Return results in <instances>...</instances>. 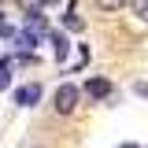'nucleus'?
I'll return each mask as SVG.
<instances>
[{
	"instance_id": "nucleus-1",
	"label": "nucleus",
	"mask_w": 148,
	"mask_h": 148,
	"mask_svg": "<svg viewBox=\"0 0 148 148\" xmlns=\"http://www.w3.org/2000/svg\"><path fill=\"white\" fill-rule=\"evenodd\" d=\"M78 96H82L78 85H71V82L59 85V89H56V111H59V115H71V111L78 108Z\"/></svg>"
},
{
	"instance_id": "nucleus-2",
	"label": "nucleus",
	"mask_w": 148,
	"mask_h": 148,
	"mask_svg": "<svg viewBox=\"0 0 148 148\" xmlns=\"http://www.w3.org/2000/svg\"><path fill=\"white\" fill-rule=\"evenodd\" d=\"M85 92H89L92 100H104V96H111V82L108 78H89L85 82Z\"/></svg>"
},
{
	"instance_id": "nucleus-3",
	"label": "nucleus",
	"mask_w": 148,
	"mask_h": 148,
	"mask_svg": "<svg viewBox=\"0 0 148 148\" xmlns=\"http://www.w3.org/2000/svg\"><path fill=\"white\" fill-rule=\"evenodd\" d=\"M37 100H41V85H22V89H15V104H22V108H30Z\"/></svg>"
},
{
	"instance_id": "nucleus-4",
	"label": "nucleus",
	"mask_w": 148,
	"mask_h": 148,
	"mask_svg": "<svg viewBox=\"0 0 148 148\" xmlns=\"http://www.w3.org/2000/svg\"><path fill=\"white\" fill-rule=\"evenodd\" d=\"M48 37H52V48H56V56L63 59V56H67V48H71V45H67V37L59 34V30H48Z\"/></svg>"
},
{
	"instance_id": "nucleus-5",
	"label": "nucleus",
	"mask_w": 148,
	"mask_h": 148,
	"mask_svg": "<svg viewBox=\"0 0 148 148\" xmlns=\"http://www.w3.org/2000/svg\"><path fill=\"white\" fill-rule=\"evenodd\" d=\"M130 11H133V15L148 26V0H130Z\"/></svg>"
},
{
	"instance_id": "nucleus-6",
	"label": "nucleus",
	"mask_w": 148,
	"mask_h": 148,
	"mask_svg": "<svg viewBox=\"0 0 148 148\" xmlns=\"http://www.w3.org/2000/svg\"><path fill=\"white\" fill-rule=\"evenodd\" d=\"M37 41H41V34H34V30H22L18 34V45L22 48H37Z\"/></svg>"
},
{
	"instance_id": "nucleus-7",
	"label": "nucleus",
	"mask_w": 148,
	"mask_h": 148,
	"mask_svg": "<svg viewBox=\"0 0 148 148\" xmlns=\"http://www.w3.org/2000/svg\"><path fill=\"white\" fill-rule=\"evenodd\" d=\"M122 4H126V0H96V8H100V11H119Z\"/></svg>"
},
{
	"instance_id": "nucleus-8",
	"label": "nucleus",
	"mask_w": 148,
	"mask_h": 148,
	"mask_svg": "<svg viewBox=\"0 0 148 148\" xmlns=\"http://www.w3.org/2000/svg\"><path fill=\"white\" fill-rule=\"evenodd\" d=\"M18 4H22V8H26V11H30V15H41V8H45V4H41V0H18Z\"/></svg>"
},
{
	"instance_id": "nucleus-9",
	"label": "nucleus",
	"mask_w": 148,
	"mask_h": 148,
	"mask_svg": "<svg viewBox=\"0 0 148 148\" xmlns=\"http://www.w3.org/2000/svg\"><path fill=\"white\" fill-rule=\"evenodd\" d=\"M8 82H11V78H8V67L0 63V89H8Z\"/></svg>"
},
{
	"instance_id": "nucleus-10",
	"label": "nucleus",
	"mask_w": 148,
	"mask_h": 148,
	"mask_svg": "<svg viewBox=\"0 0 148 148\" xmlns=\"http://www.w3.org/2000/svg\"><path fill=\"white\" fill-rule=\"evenodd\" d=\"M41 4H59V0H41Z\"/></svg>"
},
{
	"instance_id": "nucleus-11",
	"label": "nucleus",
	"mask_w": 148,
	"mask_h": 148,
	"mask_svg": "<svg viewBox=\"0 0 148 148\" xmlns=\"http://www.w3.org/2000/svg\"><path fill=\"white\" fill-rule=\"evenodd\" d=\"M119 148H137V145H119Z\"/></svg>"
}]
</instances>
